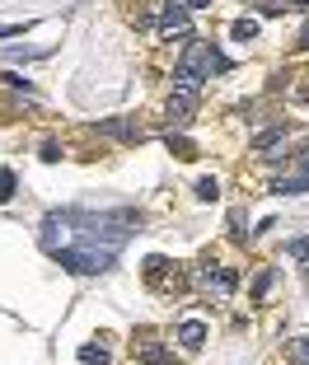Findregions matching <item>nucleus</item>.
Instances as JSON below:
<instances>
[{"label":"nucleus","mask_w":309,"mask_h":365,"mask_svg":"<svg viewBox=\"0 0 309 365\" xmlns=\"http://www.w3.org/2000/svg\"><path fill=\"white\" fill-rule=\"evenodd\" d=\"M56 258H61V267L80 272V277H98V272L113 267V258H118V253H113V248H98V244H85V239H80V244L61 248Z\"/></svg>","instance_id":"2"},{"label":"nucleus","mask_w":309,"mask_h":365,"mask_svg":"<svg viewBox=\"0 0 309 365\" xmlns=\"http://www.w3.org/2000/svg\"><path fill=\"white\" fill-rule=\"evenodd\" d=\"M169 145H173V150H178V160H197V150H192L188 140H173V136H169Z\"/></svg>","instance_id":"15"},{"label":"nucleus","mask_w":309,"mask_h":365,"mask_svg":"<svg viewBox=\"0 0 309 365\" xmlns=\"http://www.w3.org/2000/svg\"><path fill=\"white\" fill-rule=\"evenodd\" d=\"M277 140H281V131H263V136H258L253 145H258V150H272V145H277Z\"/></svg>","instance_id":"14"},{"label":"nucleus","mask_w":309,"mask_h":365,"mask_svg":"<svg viewBox=\"0 0 309 365\" xmlns=\"http://www.w3.org/2000/svg\"><path fill=\"white\" fill-rule=\"evenodd\" d=\"M178 342H183V346H188V351H197V346H202V342H206V323H197V319H188V323H183V328H178Z\"/></svg>","instance_id":"7"},{"label":"nucleus","mask_w":309,"mask_h":365,"mask_svg":"<svg viewBox=\"0 0 309 365\" xmlns=\"http://www.w3.org/2000/svg\"><path fill=\"white\" fill-rule=\"evenodd\" d=\"M188 5H192V0H164V14H160V33H164V38L188 33Z\"/></svg>","instance_id":"3"},{"label":"nucleus","mask_w":309,"mask_h":365,"mask_svg":"<svg viewBox=\"0 0 309 365\" xmlns=\"http://www.w3.org/2000/svg\"><path fill=\"white\" fill-rule=\"evenodd\" d=\"M10 197H14V173L0 169V202H10Z\"/></svg>","instance_id":"13"},{"label":"nucleus","mask_w":309,"mask_h":365,"mask_svg":"<svg viewBox=\"0 0 309 365\" xmlns=\"http://www.w3.org/2000/svg\"><path fill=\"white\" fill-rule=\"evenodd\" d=\"M192 108H197V94H192V89H173V98H169V118H173V127H188Z\"/></svg>","instance_id":"5"},{"label":"nucleus","mask_w":309,"mask_h":365,"mask_svg":"<svg viewBox=\"0 0 309 365\" xmlns=\"http://www.w3.org/2000/svg\"><path fill=\"white\" fill-rule=\"evenodd\" d=\"M80 361L85 365H108V351L103 346H80Z\"/></svg>","instance_id":"10"},{"label":"nucleus","mask_w":309,"mask_h":365,"mask_svg":"<svg viewBox=\"0 0 309 365\" xmlns=\"http://www.w3.org/2000/svg\"><path fill=\"white\" fill-rule=\"evenodd\" d=\"M225 56L216 52L211 43H188L183 47V61H178V71H173V89H202V80H211V76H221L225 71Z\"/></svg>","instance_id":"1"},{"label":"nucleus","mask_w":309,"mask_h":365,"mask_svg":"<svg viewBox=\"0 0 309 365\" xmlns=\"http://www.w3.org/2000/svg\"><path fill=\"white\" fill-rule=\"evenodd\" d=\"M295 361L309 365V337H300V342H295Z\"/></svg>","instance_id":"16"},{"label":"nucleus","mask_w":309,"mask_h":365,"mask_svg":"<svg viewBox=\"0 0 309 365\" xmlns=\"http://www.w3.org/2000/svg\"><path fill=\"white\" fill-rule=\"evenodd\" d=\"M309 187V173H300V178H281L277 182V192H305Z\"/></svg>","instance_id":"11"},{"label":"nucleus","mask_w":309,"mask_h":365,"mask_svg":"<svg viewBox=\"0 0 309 365\" xmlns=\"http://www.w3.org/2000/svg\"><path fill=\"white\" fill-rule=\"evenodd\" d=\"M192 5H211V0H192Z\"/></svg>","instance_id":"19"},{"label":"nucleus","mask_w":309,"mask_h":365,"mask_svg":"<svg viewBox=\"0 0 309 365\" xmlns=\"http://www.w3.org/2000/svg\"><path fill=\"white\" fill-rule=\"evenodd\" d=\"M98 131H108V136H118V140H141V127L131 118H108Z\"/></svg>","instance_id":"6"},{"label":"nucleus","mask_w":309,"mask_h":365,"mask_svg":"<svg viewBox=\"0 0 309 365\" xmlns=\"http://www.w3.org/2000/svg\"><path fill=\"white\" fill-rule=\"evenodd\" d=\"M286 5H295V10H309V0H286Z\"/></svg>","instance_id":"17"},{"label":"nucleus","mask_w":309,"mask_h":365,"mask_svg":"<svg viewBox=\"0 0 309 365\" xmlns=\"http://www.w3.org/2000/svg\"><path fill=\"white\" fill-rule=\"evenodd\" d=\"M202 286L211 290L216 300H230V295H235V272H225V267H206V272H202Z\"/></svg>","instance_id":"4"},{"label":"nucleus","mask_w":309,"mask_h":365,"mask_svg":"<svg viewBox=\"0 0 309 365\" xmlns=\"http://www.w3.org/2000/svg\"><path fill=\"white\" fill-rule=\"evenodd\" d=\"M230 38H235V43H248V38H258V19H235Z\"/></svg>","instance_id":"8"},{"label":"nucleus","mask_w":309,"mask_h":365,"mask_svg":"<svg viewBox=\"0 0 309 365\" xmlns=\"http://www.w3.org/2000/svg\"><path fill=\"white\" fill-rule=\"evenodd\" d=\"M197 197H202V202H216V197H221V182H216V178H202V182H197Z\"/></svg>","instance_id":"12"},{"label":"nucleus","mask_w":309,"mask_h":365,"mask_svg":"<svg viewBox=\"0 0 309 365\" xmlns=\"http://www.w3.org/2000/svg\"><path fill=\"white\" fill-rule=\"evenodd\" d=\"M286 253H290V258H295L300 267L309 272V239H290V244H286Z\"/></svg>","instance_id":"9"},{"label":"nucleus","mask_w":309,"mask_h":365,"mask_svg":"<svg viewBox=\"0 0 309 365\" xmlns=\"http://www.w3.org/2000/svg\"><path fill=\"white\" fill-rule=\"evenodd\" d=\"M300 47H309V29H305V38H300Z\"/></svg>","instance_id":"18"}]
</instances>
